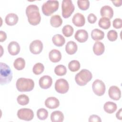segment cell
<instances>
[{
	"label": "cell",
	"instance_id": "6da1fadb",
	"mask_svg": "<svg viewBox=\"0 0 122 122\" xmlns=\"http://www.w3.org/2000/svg\"><path fill=\"white\" fill-rule=\"evenodd\" d=\"M26 14L30 24L35 26L40 23L41 16L39 12V9L37 5L31 4L27 6L26 9Z\"/></svg>",
	"mask_w": 122,
	"mask_h": 122
},
{
	"label": "cell",
	"instance_id": "7a4b0ae2",
	"mask_svg": "<svg viewBox=\"0 0 122 122\" xmlns=\"http://www.w3.org/2000/svg\"><path fill=\"white\" fill-rule=\"evenodd\" d=\"M16 86L17 89L19 92H30L34 87V82L31 79L20 78L17 80Z\"/></svg>",
	"mask_w": 122,
	"mask_h": 122
},
{
	"label": "cell",
	"instance_id": "3957f363",
	"mask_svg": "<svg viewBox=\"0 0 122 122\" xmlns=\"http://www.w3.org/2000/svg\"><path fill=\"white\" fill-rule=\"evenodd\" d=\"M0 82L4 85L10 82L12 79V73L10 67L5 63L0 62Z\"/></svg>",
	"mask_w": 122,
	"mask_h": 122
},
{
	"label": "cell",
	"instance_id": "277c9868",
	"mask_svg": "<svg viewBox=\"0 0 122 122\" xmlns=\"http://www.w3.org/2000/svg\"><path fill=\"white\" fill-rule=\"evenodd\" d=\"M92 75L91 71L86 69H82L75 75V80L76 83L81 86L87 84L92 79Z\"/></svg>",
	"mask_w": 122,
	"mask_h": 122
},
{
	"label": "cell",
	"instance_id": "5b68a950",
	"mask_svg": "<svg viewBox=\"0 0 122 122\" xmlns=\"http://www.w3.org/2000/svg\"><path fill=\"white\" fill-rule=\"evenodd\" d=\"M59 6L58 0H48L44 2L41 7L42 13L47 16H50L58 10Z\"/></svg>",
	"mask_w": 122,
	"mask_h": 122
},
{
	"label": "cell",
	"instance_id": "8992f818",
	"mask_svg": "<svg viewBox=\"0 0 122 122\" xmlns=\"http://www.w3.org/2000/svg\"><path fill=\"white\" fill-rule=\"evenodd\" d=\"M61 8L62 17L64 18H68L73 12L75 7L71 0H63Z\"/></svg>",
	"mask_w": 122,
	"mask_h": 122
},
{
	"label": "cell",
	"instance_id": "52a82bcc",
	"mask_svg": "<svg viewBox=\"0 0 122 122\" xmlns=\"http://www.w3.org/2000/svg\"><path fill=\"white\" fill-rule=\"evenodd\" d=\"M55 89L57 92L64 94L67 92L69 89V83L65 79H59L55 82Z\"/></svg>",
	"mask_w": 122,
	"mask_h": 122
},
{
	"label": "cell",
	"instance_id": "ba28073f",
	"mask_svg": "<svg viewBox=\"0 0 122 122\" xmlns=\"http://www.w3.org/2000/svg\"><path fill=\"white\" fill-rule=\"evenodd\" d=\"M92 88L93 92L97 96L103 95L105 92V85L104 82L99 79L94 81L92 85Z\"/></svg>",
	"mask_w": 122,
	"mask_h": 122
},
{
	"label": "cell",
	"instance_id": "9c48e42d",
	"mask_svg": "<svg viewBox=\"0 0 122 122\" xmlns=\"http://www.w3.org/2000/svg\"><path fill=\"white\" fill-rule=\"evenodd\" d=\"M17 116L20 120L30 121L33 118L34 113L30 109L21 108L18 111Z\"/></svg>",
	"mask_w": 122,
	"mask_h": 122
},
{
	"label": "cell",
	"instance_id": "30bf717a",
	"mask_svg": "<svg viewBox=\"0 0 122 122\" xmlns=\"http://www.w3.org/2000/svg\"><path fill=\"white\" fill-rule=\"evenodd\" d=\"M43 49V43L39 40H36L32 41L30 45V52L34 54H38L40 53Z\"/></svg>",
	"mask_w": 122,
	"mask_h": 122
},
{
	"label": "cell",
	"instance_id": "8fae6325",
	"mask_svg": "<svg viewBox=\"0 0 122 122\" xmlns=\"http://www.w3.org/2000/svg\"><path fill=\"white\" fill-rule=\"evenodd\" d=\"M108 94L111 99L115 101L119 100L121 97V90L116 86H112L110 87Z\"/></svg>",
	"mask_w": 122,
	"mask_h": 122
},
{
	"label": "cell",
	"instance_id": "7c38bea8",
	"mask_svg": "<svg viewBox=\"0 0 122 122\" xmlns=\"http://www.w3.org/2000/svg\"><path fill=\"white\" fill-rule=\"evenodd\" d=\"M39 83L41 88L47 89L51 87L52 84V80L50 76L44 75L40 78Z\"/></svg>",
	"mask_w": 122,
	"mask_h": 122
},
{
	"label": "cell",
	"instance_id": "4fadbf2b",
	"mask_svg": "<svg viewBox=\"0 0 122 122\" xmlns=\"http://www.w3.org/2000/svg\"><path fill=\"white\" fill-rule=\"evenodd\" d=\"M88 33L85 30H78L74 35L75 39L79 42H84L88 39Z\"/></svg>",
	"mask_w": 122,
	"mask_h": 122
},
{
	"label": "cell",
	"instance_id": "5bb4252c",
	"mask_svg": "<svg viewBox=\"0 0 122 122\" xmlns=\"http://www.w3.org/2000/svg\"><path fill=\"white\" fill-rule=\"evenodd\" d=\"M72 21L75 26L80 27L84 26L85 23V20L84 16L82 14L77 13L73 16Z\"/></svg>",
	"mask_w": 122,
	"mask_h": 122
},
{
	"label": "cell",
	"instance_id": "9a60e30c",
	"mask_svg": "<svg viewBox=\"0 0 122 122\" xmlns=\"http://www.w3.org/2000/svg\"><path fill=\"white\" fill-rule=\"evenodd\" d=\"M45 105L49 109H55L59 106L60 102L56 97H50L45 100Z\"/></svg>",
	"mask_w": 122,
	"mask_h": 122
},
{
	"label": "cell",
	"instance_id": "2e32d148",
	"mask_svg": "<svg viewBox=\"0 0 122 122\" xmlns=\"http://www.w3.org/2000/svg\"><path fill=\"white\" fill-rule=\"evenodd\" d=\"M100 14L102 17H106L110 19L113 17V10L110 6L105 5L101 8Z\"/></svg>",
	"mask_w": 122,
	"mask_h": 122
},
{
	"label": "cell",
	"instance_id": "e0dca14e",
	"mask_svg": "<svg viewBox=\"0 0 122 122\" xmlns=\"http://www.w3.org/2000/svg\"><path fill=\"white\" fill-rule=\"evenodd\" d=\"M8 50L9 53L10 55L13 56L16 55L20 51V46L17 42L12 41L9 44Z\"/></svg>",
	"mask_w": 122,
	"mask_h": 122
},
{
	"label": "cell",
	"instance_id": "ac0fdd59",
	"mask_svg": "<svg viewBox=\"0 0 122 122\" xmlns=\"http://www.w3.org/2000/svg\"><path fill=\"white\" fill-rule=\"evenodd\" d=\"M50 60L52 62H59L61 59V52L56 49L52 50L49 54Z\"/></svg>",
	"mask_w": 122,
	"mask_h": 122
},
{
	"label": "cell",
	"instance_id": "d6986e66",
	"mask_svg": "<svg viewBox=\"0 0 122 122\" xmlns=\"http://www.w3.org/2000/svg\"><path fill=\"white\" fill-rule=\"evenodd\" d=\"M19 18L17 14L10 13L6 15L5 17V22L9 26H13L17 24Z\"/></svg>",
	"mask_w": 122,
	"mask_h": 122
},
{
	"label": "cell",
	"instance_id": "ffe728a7",
	"mask_svg": "<svg viewBox=\"0 0 122 122\" xmlns=\"http://www.w3.org/2000/svg\"><path fill=\"white\" fill-rule=\"evenodd\" d=\"M105 51V47L103 43L100 41H96L93 46V51L95 54L99 56L102 55Z\"/></svg>",
	"mask_w": 122,
	"mask_h": 122
},
{
	"label": "cell",
	"instance_id": "44dd1931",
	"mask_svg": "<svg viewBox=\"0 0 122 122\" xmlns=\"http://www.w3.org/2000/svg\"><path fill=\"white\" fill-rule=\"evenodd\" d=\"M77 49L78 47L76 43L72 41L68 42L65 46V51L70 55H72L75 53L77 51Z\"/></svg>",
	"mask_w": 122,
	"mask_h": 122
},
{
	"label": "cell",
	"instance_id": "7402d4cb",
	"mask_svg": "<svg viewBox=\"0 0 122 122\" xmlns=\"http://www.w3.org/2000/svg\"><path fill=\"white\" fill-rule=\"evenodd\" d=\"M51 119L52 122H62L64 120V115L61 112L56 111L51 113Z\"/></svg>",
	"mask_w": 122,
	"mask_h": 122
},
{
	"label": "cell",
	"instance_id": "603a6c76",
	"mask_svg": "<svg viewBox=\"0 0 122 122\" xmlns=\"http://www.w3.org/2000/svg\"><path fill=\"white\" fill-rule=\"evenodd\" d=\"M117 105L112 102H107L103 105V109L105 112L108 113H113L117 110Z\"/></svg>",
	"mask_w": 122,
	"mask_h": 122
},
{
	"label": "cell",
	"instance_id": "cb8c5ba5",
	"mask_svg": "<svg viewBox=\"0 0 122 122\" xmlns=\"http://www.w3.org/2000/svg\"><path fill=\"white\" fill-rule=\"evenodd\" d=\"M52 41L55 46L61 47L64 44L65 42V39L62 35L57 34L53 36Z\"/></svg>",
	"mask_w": 122,
	"mask_h": 122
},
{
	"label": "cell",
	"instance_id": "d4e9b609",
	"mask_svg": "<svg viewBox=\"0 0 122 122\" xmlns=\"http://www.w3.org/2000/svg\"><path fill=\"white\" fill-rule=\"evenodd\" d=\"M92 38L94 41L102 40L104 38V33L98 29H93L91 32Z\"/></svg>",
	"mask_w": 122,
	"mask_h": 122
},
{
	"label": "cell",
	"instance_id": "484cf974",
	"mask_svg": "<svg viewBox=\"0 0 122 122\" xmlns=\"http://www.w3.org/2000/svg\"><path fill=\"white\" fill-rule=\"evenodd\" d=\"M51 25L55 28H58L61 25L62 20L61 16L59 15H54L51 17L50 19Z\"/></svg>",
	"mask_w": 122,
	"mask_h": 122
},
{
	"label": "cell",
	"instance_id": "4316f807",
	"mask_svg": "<svg viewBox=\"0 0 122 122\" xmlns=\"http://www.w3.org/2000/svg\"><path fill=\"white\" fill-rule=\"evenodd\" d=\"M98 25L103 29H108L111 27L110 20L106 17H102L99 20Z\"/></svg>",
	"mask_w": 122,
	"mask_h": 122
},
{
	"label": "cell",
	"instance_id": "83f0119b",
	"mask_svg": "<svg viewBox=\"0 0 122 122\" xmlns=\"http://www.w3.org/2000/svg\"><path fill=\"white\" fill-rule=\"evenodd\" d=\"M13 66L16 70L19 71L22 70L25 66V61L22 58H18L14 61Z\"/></svg>",
	"mask_w": 122,
	"mask_h": 122
},
{
	"label": "cell",
	"instance_id": "f1b7e54d",
	"mask_svg": "<svg viewBox=\"0 0 122 122\" xmlns=\"http://www.w3.org/2000/svg\"><path fill=\"white\" fill-rule=\"evenodd\" d=\"M81 67L80 63L79 61L77 60H72L68 64L69 69L72 72L78 71Z\"/></svg>",
	"mask_w": 122,
	"mask_h": 122
},
{
	"label": "cell",
	"instance_id": "f546056e",
	"mask_svg": "<svg viewBox=\"0 0 122 122\" xmlns=\"http://www.w3.org/2000/svg\"><path fill=\"white\" fill-rule=\"evenodd\" d=\"M62 32L65 37H69L72 35L74 32V29L71 25H66L63 27Z\"/></svg>",
	"mask_w": 122,
	"mask_h": 122
},
{
	"label": "cell",
	"instance_id": "4dcf8cb0",
	"mask_svg": "<svg viewBox=\"0 0 122 122\" xmlns=\"http://www.w3.org/2000/svg\"><path fill=\"white\" fill-rule=\"evenodd\" d=\"M54 72L58 76H63L67 72V69L63 65H58L54 69Z\"/></svg>",
	"mask_w": 122,
	"mask_h": 122
},
{
	"label": "cell",
	"instance_id": "1f68e13d",
	"mask_svg": "<svg viewBox=\"0 0 122 122\" xmlns=\"http://www.w3.org/2000/svg\"><path fill=\"white\" fill-rule=\"evenodd\" d=\"M44 70V65L38 62L36 63L33 67L32 71L36 75H39L41 74Z\"/></svg>",
	"mask_w": 122,
	"mask_h": 122
},
{
	"label": "cell",
	"instance_id": "d6a6232c",
	"mask_svg": "<svg viewBox=\"0 0 122 122\" xmlns=\"http://www.w3.org/2000/svg\"><path fill=\"white\" fill-rule=\"evenodd\" d=\"M37 116L39 119L44 120L46 119L48 116V112L47 110L44 108H40L37 112Z\"/></svg>",
	"mask_w": 122,
	"mask_h": 122
},
{
	"label": "cell",
	"instance_id": "836d02e7",
	"mask_svg": "<svg viewBox=\"0 0 122 122\" xmlns=\"http://www.w3.org/2000/svg\"><path fill=\"white\" fill-rule=\"evenodd\" d=\"M18 103L21 105H26L29 102V98L25 94L19 95L17 99Z\"/></svg>",
	"mask_w": 122,
	"mask_h": 122
},
{
	"label": "cell",
	"instance_id": "e575fe53",
	"mask_svg": "<svg viewBox=\"0 0 122 122\" xmlns=\"http://www.w3.org/2000/svg\"><path fill=\"white\" fill-rule=\"evenodd\" d=\"M77 4L79 8L82 10H85L89 9L90 6V2L88 0H78L77 1Z\"/></svg>",
	"mask_w": 122,
	"mask_h": 122
},
{
	"label": "cell",
	"instance_id": "d590c367",
	"mask_svg": "<svg viewBox=\"0 0 122 122\" xmlns=\"http://www.w3.org/2000/svg\"><path fill=\"white\" fill-rule=\"evenodd\" d=\"M118 38V33L116 31L113 30H110L107 33V38L111 41H114Z\"/></svg>",
	"mask_w": 122,
	"mask_h": 122
},
{
	"label": "cell",
	"instance_id": "8d00e7d4",
	"mask_svg": "<svg viewBox=\"0 0 122 122\" xmlns=\"http://www.w3.org/2000/svg\"><path fill=\"white\" fill-rule=\"evenodd\" d=\"M113 26L116 29H120L122 27V20L120 18H116L113 20Z\"/></svg>",
	"mask_w": 122,
	"mask_h": 122
},
{
	"label": "cell",
	"instance_id": "74e56055",
	"mask_svg": "<svg viewBox=\"0 0 122 122\" xmlns=\"http://www.w3.org/2000/svg\"><path fill=\"white\" fill-rule=\"evenodd\" d=\"M88 21L91 24L94 23L97 20V17L93 13H90L87 17Z\"/></svg>",
	"mask_w": 122,
	"mask_h": 122
},
{
	"label": "cell",
	"instance_id": "f35d334b",
	"mask_svg": "<svg viewBox=\"0 0 122 122\" xmlns=\"http://www.w3.org/2000/svg\"><path fill=\"white\" fill-rule=\"evenodd\" d=\"M89 122H101L102 120L101 118L96 115H92L90 116L89 118Z\"/></svg>",
	"mask_w": 122,
	"mask_h": 122
},
{
	"label": "cell",
	"instance_id": "ab89813d",
	"mask_svg": "<svg viewBox=\"0 0 122 122\" xmlns=\"http://www.w3.org/2000/svg\"><path fill=\"white\" fill-rule=\"evenodd\" d=\"M7 39L6 33L2 30L0 31V41L3 42Z\"/></svg>",
	"mask_w": 122,
	"mask_h": 122
},
{
	"label": "cell",
	"instance_id": "60d3db41",
	"mask_svg": "<svg viewBox=\"0 0 122 122\" xmlns=\"http://www.w3.org/2000/svg\"><path fill=\"white\" fill-rule=\"evenodd\" d=\"M122 109L121 108L119 109V110L117 112L116 114V117L118 119H119L121 120L122 119Z\"/></svg>",
	"mask_w": 122,
	"mask_h": 122
},
{
	"label": "cell",
	"instance_id": "b9f144b4",
	"mask_svg": "<svg viewBox=\"0 0 122 122\" xmlns=\"http://www.w3.org/2000/svg\"><path fill=\"white\" fill-rule=\"evenodd\" d=\"M112 2L113 3V5L115 6L116 7H120L122 5V0H114L112 1Z\"/></svg>",
	"mask_w": 122,
	"mask_h": 122
}]
</instances>
